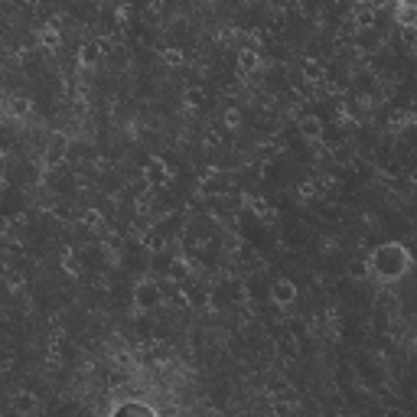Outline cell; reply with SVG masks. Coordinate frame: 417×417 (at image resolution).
<instances>
[{"mask_svg":"<svg viewBox=\"0 0 417 417\" xmlns=\"http://www.w3.org/2000/svg\"><path fill=\"white\" fill-rule=\"evenodd\" d=\"M157 300H160V290L153 287L150 280H140L137 290H134V307H137L140 313H147V310L157 307Z\"/></svg>","mask_w":417,"mask_h":417,"instance_id":"obj_3","label":"cell"},{"mask_svg":"<svg viewBox=\"0 0 417 417\" xmlns=\"http://www.w3.org/2000/svg\"><path fill=\"white\" fill-rule=\"evenodd\" d=\"M40 407H43V405H40L36 391H13V398H10V411H13V414L30 417V414H36Z\"/></svg>","mask_w":417,"mask_h":417,"instance_id":"obj_2","label":"cell"},{"mask_svg":"<svg viewBox=\"0 0 417 417\" xmlns=\"http://www.w3.org/2000/svg\"><path fill=\"white\" fill-rule=\"evenodd\" d=\"M111 414H147V417H153L157 414V407L140 405V401H128V405H114L111 407Z\"/></svg>","mask_w":417,"mask_h":417,"instance_id":"obj_5","label":"cell"},{"mask_svg":"<svg viewBox=\"0 0 417 417\" xmlns=\"http://www.w3.org/2000/svg\"><path fill=\"white\" fill-rule=\"evenodd\" d=\"M78 62H82V65H95L98 62V49H95V46H85L82 56H78Z\"/></svg>","mask_w":417,"mask_h":417,"instance_id":"obj_8","label":"cell"},{"mask_svg":"<svg viewBox=\"0 0 417 417\" xmlns=\"http://www.w3.org/2000/svg\"><path fill=\"white\" fill-rule=\"evenodd\" d=\"M271 300H274L278 307H290V303L297 300V284L287 280V278L274 280V287H271Z\"/></svg>","mask_w":417,"mask_h":417,"instance_id":"obj_4","label":"cell"},{"mask_svg":"<svg viewBox=\"0 0 417 417\" xmlns=\"http://www.w3.org/2000/svg\"><path fill=\"white\" fill-rule=\"evenodd\" d=\"M300 128H303L307 137H320V134H323V121L320 118H303V121H300Z\"/></svg>","mask_w":417,"mask_h":417,"instance_id":"obj_7","label":"cell"},{"mask_svg":"<svg viewBox=\"0 0 417 417\" xmlns=\"http://www.w3.org/2000/svg\"><path fill=\"white\" fill-rule=\"evenodd\" d=\"M368 271L378 274L382 280H398L401 274L411 271V255H407L405 245L398 241H388V245H378L368 257Z\"/></svg>","mask_w":417,"mask_h":417,"instance_id":"obj_1","label":"cell"},{"mask_svg":"<svg viewBox=\"0 0 417 417\" xmlns=\"http://www.w3.org/2000/svg\"><path fill=\"white\" fill-rule=\"evenodd\" d=\"M43 43H46V46H56V43H59V33H56V30H46V33H43Z\"/></svg>","mask_w":417,"mask_h":417,"instance_id":"obj_9","label":"cell"},{"mask_svg":"<svg viewBox=\"0 0 417 417\" xmlns=\"http://www.w3.org/2000/svg\"><path fill=\"white\" fill-rule=\"evenodd\" d=\"M238 69H241V72H255V69H257V56L251 53V49H241V53H238Z\"/></svg>","mask_w":417,"mask_h":417,"instance_id":"obj_6","label":"cell"}]
</instances>
